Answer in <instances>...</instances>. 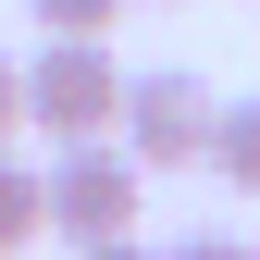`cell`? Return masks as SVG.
Here are the masks:
<instances>
[{"label": "cell", "instance_id": "6da1fadb", "mask_svg": "<svg viewBox=\"0 0 260 260\" xmlns=\"http://www.w3.org/2000/svg\"><path fill=\"white\" fill-rule=\"evenodd\" d=\"M38 186H50V236H62V248L137 236V223H149V161L124 149V137H62V149L38 161Z\"/></svg>", "mask_w": 260, "mask_h": 260}, {"label": "cell", "instance_id": "8992f818", "mask_svg": "<svg viewBox=\"0 0 260 260\" xmlns=\"http://www.w3.org/2000/svg\"><path fill=\"white\" fill-rule=\"evenodd\" d=\"M25 25H38V38H112L124 0H25Z\"/></svg>", "mask_w": 260, "mask_h": 260}, {"label": "cell", "instance_id": "7a4b0ae2", "mask_svg": "<svg viewBox=\"0 0 260 260\" xmlns=\"http://www.w3.org/2000/svg\"><path fill=\"white\" fill-rule=\"evenodd\" d=\"M112 112H124V62L112 38H38L25 50V124L62 149V137H112Z\"/></svg>", "mask_w": 260, "mask_h": 260}, {"label": "cell", "instance_id": "5b68a950", "mask_svg": "<svg viewBox=\"0 0 260 260\" xmlns=\"http://www.w3.org/2000/svg\"><path fill=\"white\" fill-rule=\"evenodd\" d=\"M25 236H50V186H38V161L0 149V260H13Z\"/></svg>", "mask_w": 260, "mask_h": 260}, {"label": "cell", "instance_id": "3957f363", "mask_svg": "<svg viewBox=\"0 0 260 260\" xmlns=\"http://www.w3.org/2000/svg\"><path fill=\"white\" fill-rule=\"evenodd\" d=\"M211 75H186V62H161V75H124V112L112 137L149 161V174H186V161H211Z\"/></svg>", "mask_w": 260, "mask_h": 260}, {"label": "cell", "instance_id": "ba28073f", "mask_svg": "<svg viewBox=\"0 0 260 260\" xmlns=\"http://www.w3.org/2000/svg\"><path fill=\"white\" fill-rule=\"evenodd\" d=\"M13 137H25V62L0 50V149H13Z\"/></svg>", "mask_w": 260, "mask_h": 260}, {"label": "cell", "instance_id": "277c9868", "mask_svg": "<svg viewBox=\"0 0 260 260\" xmlns=\"http://www.w3.org/2000/svg\"><path fill=\"white\" fill-rule=\"evenodd\" d=\"M211 174L236 186V199H260V100H223L211 112Z\"/></svg>", "mask_w": 260, "mask_h": 260}, {"label": "cell", "instance_id": "9c48e42d", "mask_svg": "<svg viewBox=\"0 0 260 260\" xmlns=\"http://www.w3.org/2000/svg\"><path fill=\"white\" fill-rule=\"evenodd\" d=\"M75 260H161V248H137V236H87Z\"/></svg>", "mask_w": 260, "mask_h": 260}, {"label": "cell", "instance_id": "52a82bcc", "mask_svg": "<svg viewBox=\"0 0 260 260\" xmlns=\"http://www.w3.org/2000/svg\"><path fill=\"white\" fill-rule=\"evenodd\" d=\"M161 260H260V248H248V236H223V223H211V236H174Z\"/></svg>", "mask_w": 260, "mask_h": 260}]
</instances>
